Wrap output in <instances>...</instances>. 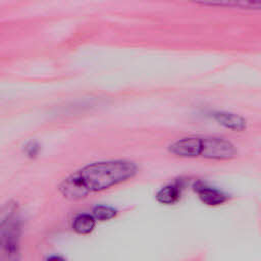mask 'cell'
<instances>
[{
	"label": "cell",
	"instance_id": "cell-1",
	"mask_svg": "<svg viewBox=\"0 0 261 261\" xmlns=\"http://www.w3.org/2000/svg\"><path fill=\"white\" fill-rule=\"evenodd\" d=\"M138 166L128 160H106L88 164L66 177L59 186L62 196L80 200L133 178Z\"/></svg>",
	"mask_w": 261,
	"mask_h": 261
},
{
	"label": "cell",
	"instance_id": "cell-2",
	"mask_svg": "<svg viewBox=\"0 0 261 261\" xmlns=\"http://www.w3.org/2000/svg\"><path fill=\"white\" fill-rule=\"evenodd\" d=\"M21 221L14 203L0 208V261H20Z\"/></svg>",
	"mask_w": 261,
	"mask_h": 261
},
{
	"label": "cell",
	"instance_id": "cell-3",
	"mask_svg": "<svg viewBox=\"0 0 261 261\" xmlns=\"http://www.w3.org/2000/svg\"><path fill=\"white\" fill-rule=\"evenodd\" d=\"M200 156L217 159L228 160L237 156L234 146L227 140L222 138H201V152Z\"/></svg>",
	"mask_w": 261,
	"mask_h": 261
},
{
	"label": "cell",
	"instance_id": "cell-4",
	"mask_svg": "<svg viewBox=\"0 0 261 261\" xmlns=\"http://www.w3.org/2000/svg\"><path fill=\"white\" fill-rule=\"evenodd\" d=\"M169 152L179 157H197L201 152V138L189 137L177 140L169 146Z\"/></svg>",
	"mask_w": 261,
	"mask_h": 261
},
{
	"label": "cell",
	"instance_id": "cell-5",
	"mask_svg": "<svg viewBox=\"0 0 261 261\" xmlns=\"http://www.w3.org/2000/svg\"><path fill=\"white\" fill-rule=\"evenodd\" d=\"M194 189L198 194L200 200L208 206L221 205L227 201V196L223 192L212 187H209L205 184L197 182L195 184Z\"/></svg>",
	"mask_w": 261,
	"mask_h": 261
},
{
	"label": "cell",
	"instance_id": "cell-6",
	"mask_svg": "<svg viewBox=\"0 0 261 261\" xmlns=\"http://www.w3.org/2000/svg\"><path fill=\"white\" fill-rule=\"evenodd\" d=\"M214 118L219 124L230 129L242 130L246 127V120L234 113L217 112L214 114Z\"/></svg>",
	"mask_w": 261,
	"mask_h": 261
},
{
	"label": "cell",
	"instance_id": "cell-7",
	"mask_svg": "<svg viewBox=\"0 0 261 261\" xmlns=\"http://www.w3.org/2000/svg\"><path fill=\"white\" fill-rule=\"evenodd\" d=\"M96 226V220L92 214L81 213L76 215L72 222V229L81 236L91 233Z\"/></svg>",
	"mask_w": 261,
	"mask_h": 261
},
{
	"label": "cell",
	"instance_id": "cell-8",
	"mask_svg": "<svg viewBox=\"0 0 261 261\" xmlns=\"http://www.w3.org/2000/svg\"><path fill=\"white\" fill-rule=\"evenodd\" d=\"M180 198V188L178 185L171 184L162 187L156 194V200L163 205H172Z\"/></svg>",
	"mask_w": 261,
	"mask_h": 261
},
{
	"label": "cell",
	"instance_id": "cell-9",
	"mask_svg": "<svg viewBox=\"0 0 261 261\" xmlns=\"http://www.w3.org/2000/svg\"><path fill=\"white\" fill-rule=\"evenodd\" d=\"M92 215L96 221H106L114 218L117 215V210L109 206L99 205L93 209Z\"/></svg>",
	"mask_w": 261,
	"mask_h": 261
},
{
	"label": "cell",
	"instance_id": "cell-10",
	"mask_svg": "<svg viewBox=\"0 0 261 261\" xmlns=\"http://www.w3.org/2000/svg\"><path fill=\"white\" fill-rule=\"evenodd\" d=\"M25 155L30 158H35L40 152V145L35 141H30L23 149Z\"/></svg>",
	"mask_w": 261,
	"mask_h": 261
},
{
	"label": "cell",
	"instance_id": "cell-11",
	"mask_svg": "<svg viewBox=\"0 0 261 261\" xmlns=\"http://www.w3.org/2000/svg\"><path fill=\"white\" fill-rule=\"evenodd\" d=\"M46 261H65L62 257L60 256H57V255H53V256H50L46 259Z\"/></svg>",
	"mask_w": 261,
	"mask_h": 261
}]
</instances>
